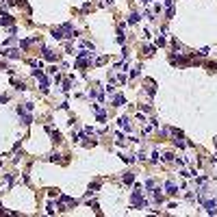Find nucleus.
<instances>
[{
    "label": "nucleus",
    "mask_w": 217,
    "mask_h": 217,
    "mask_svg": "<svg viewBox=\"0 0 217 217\" xmlns=\"http://www.w3.org/2000/svg\"><path fill=\"white\" fill-rule=\"evenodd\" d=\"M174 13H176L174 7H169V9H167V18H174Z\"/></svg>",
    "instance_id": "27"
},
{
    "label": "nucleus",
    "mask_w": 217,
    "mask_h": 217,
    "mask_svg": "<svg viewBox=\"0 0 217 217\" xmlns=\"http://www.w3.org/2000/svg\"><path fill=\"white\" fill-rule=\"evenodd\" d=\"M152 163H159V152H157V150L152 152Z\"/></svg>",
    "instance_id": "24"
},
{
    "label": "nucleus",
    "mask_w": 217,
    "mask_h": 217,
    "mask_svg": "<svg viewBox=\"0 0 217 217\" xmlns=\"http://www.w3.org/2000/svg\"><path fill=\"white\" fill-rule=\"evenodd\" d=\"M4 182H7V187L13 185V174H7V176H4Z\"/></svg>",
    "instance_id": "17"
},
{
    "label": "nucleus",
    "mask_w": 217,
    "mask_h": 217,
    "mask_svg": "<svg viewBox=\"0 0 217 217\" xmlns=\"http://www.w3.org/2000/svg\"><path fill=\"white\" fill-rule=\"evenodd\" d=\"M61 89H63V91H70V89H72V78L63 80V87H61Z\"/></svg>",
    "instance_id": "14"
},
{
    "label": "nucleus",
    "mask_w": 217,
    "mask_h": 217,
    "mask_svg": "<svg viewBox=\"0 0 217 217\" xmlns=\"http://www.w3.org/2000/svg\"><path fill=\"white\" fill-rule=\"evenodd\" d=\"M204 182H206V176H198L196 178V185H204Z\"/></svg>",
    "instance_id": "20"
},
{
    "label": "nucleus",
    "mask_w": 217,
    "mask_h": 217,
    "mask_svg": "<svg viewBox=\"0 0 217 217\" xmlns=\"http://www.w3.org/2000/svg\"><path fill=\"white\" fill-rule=\"evenodd\" d=\"M107 61H109V57H98L96 59V65H102V63H107Z\"/></svg>",
    "instance_id": "19"
},
{
    "label": "nucleus",
    "mask_w": 217,
    "mask_h": 217,
    "mask_svg": "<svg viewBox=\"0 0 217 217\" xmlns=\"http://www.w3.org/2000/svg\"><path fill=\"white\" fill-rule=\"evenodd\" d=\"M204 208H206L208 215H217V200H206V202H204Z\"/></svg>",
    "instance_id": "4"
},
{
    "label": "nucleus",
    "mask_w": 217,
    "mask_h": 217,
    "mask_svg": "<svg viewBox=\"0 0 217 217\" xmlns=\"http://www.w3.org/2000/svg\"><path fill=\"white\" fill-rule=\"evenodd\" d=\"M7 100H9L7 93H0V104H2V102H7Z\"/></svg>",
    "instance_id": "26"
},
{
    "label": "nucleus",
    "mask_w": 217,
    "mask_h": 217,
    "mask_svg": "<svg viewBox=\"0 0 217 217\" xmlns=\"http://www.w3.org/2000/svg\"><path fill=\"white\" fill-rule=\"evenodd\" d=\"M117 80H120V85H124V83H126V74H120Z\"/></svg>",
    "instance_id": "25"
},
{
    "label": "nucleus",
    "mask_w": 217,
    "mask_h": 217,
    "mask_svg": "<svg viewBox=\"0 0 217 217\" xmlns=\"http://www.w3.org/2000/svg\"><path fill=\"white\" fill-rule=\"evenodd\" d=\"M146 83H148V87H146V91H148V96H150V98H152V96H154V93H157V85H154V80H150V78H148Z\"/></svg>",
    "instance_id": "7"
},
{
    "label": "nucleus",
    "mask_w": 217,
    "mask_h": 217,
    "mask_svg": "<svg viewBox=\"0 0 217 217\" xmlns=\"http://www.w3.org/2000/svg\"><path fill=\"white\" fill-rule=\"evenodd\" d=\"M141 2H143V4H148V2H152V0H141Z\"/></svg>",
    "instance_id": "31"
},
{
    "label": "nucleus",
    "mask_w": 217,
    "mask_h": 217,
    "mask_svg": "<svg viewBox=\"0 0 217 217\" xmlns=\"http://www.w3.org/2000/svg\"><path fill=\"white\" fill-rule=\"evenodd\" d=\"M139 74H141V65H137V68H135V70L130 72V78H137Z\"/></svg>",
    "instance_id": "15"
},
{
    "label": "nucleus",
    "mask_w": 217,
    "mask_h": 217,
    "mask_svg": "<svg viewBox=\"0 0 217 217\" xmlns=\"http://www.w3.org/2000/svg\"><path fill=\"white\" fill-rule=\"evenodd\" d=\"M152 198H154V202H163V193H161V189H154V193H152Z\"/></svg>",
    "instance_id": "12"
},
{
    "label": "nucleus",
    "mask_w": 217,
    "mask_h": 217,
    "mask_svg": "<svg viewBox=\"0 0 217 217\" xmlns=\"http://www.w3.org/2000/svg\"><path fill=\"white\" fill-rule=\"evenodd\" d=\"M143 52H146L148 57H150V54H154V46H146V48H143Z\"/></svg>",
    "instance_id": "18"
},
{
    "label": "nucleus",
    "mask_w": 217,
    "mask_h": 217,
    "mask_svg": "<svg viewBox=\"0 0 217 217\" xmlns=\"http://www.w3.org/2000/svg\"><path fill=\"white\" fill-rule=\"evenodd\" d=\"M48 159L52 161V163H65V159H61V154H57V152H52Z\"/></svg>",
    "instance_id": "11"
},
{
    "label": "nucleus",
    "mask_w": 217,
    "mask_h": 217,
    "mask_svg": "<svg viewBox=\"0 0 217 217\" xmlns=\"http://www.w3.org/2000/svg\"><path fill=\"white\" fill-rule=\"evenodd\" d=\"M41 57L46 59V61H52V63H54V61L59 59V54H57V52H52L50 48H46V46H43V50H41Z\"/></svg>",
    "instance_id": "3"
},
{
    "label": "nucleus",
    "mask_w": 217,
    "mask_h": 217,
    "mask_svg": "<svg viewBox=\"0 0 217 217\" xmlns=\"http://www.w3.org/2000/svg\"><path fill=\"white\" fill-rule=\"evenodd\" d=\"M157 46H165V37H159V39H157Z\"/></svg>",
    "instance_id": "28"
},
{
    "label": "nucleus",
    "mask_w": 217,
    "mask_h": 217,
    "mask_svg": "<svg viewBox=\"0 0 217 217\" xmlns=\"http://www.w3.org/2000/svg\"><path fill=\"white\" fill-rule=\"evenodd\" d=\"M146 198H143V193H141V185H135V191H132V196H130V206L132 208H146Z\"/></svg>",
    "instance_id": "1"
},
{
    "label": "nucleus",
    "mask_w": 217,
    "mask_h": 217,
    "mask_svg": "<svg viewBox=\"0 0 217 217\" xmlns=\"http://www.w3.org/2000/svg\"><path fill=\"white\" fill-rule=\"evenodd\" d=\"M48 196L54 198V196H59V191H57V189H48Z\"/></svg>",
    "instance_id": "22"
},
{
    "label": "nucleus",
    "mask_w": 217,
    "mask_h": 217,
    "mask_svg": "<svg viewBox=\"0 0 217 217\" xmlns=\"http://www.w3.org/2000/svg\"><path fill=\"white\" fill-rule=\"evenodd\" d=\"M0 54L2 57H9V59H20V50H15V48H0Z\"/></svg>",
    "instance_id": "2"
},
{
    "label": "nucleus",
    "mask_w": 217,
    "mask_h": 217,
    "mask_svg": "<svg viewBox=\"0 0 217 217\" xmlns=\"http://www.w3.org/2000/svg\"><path fill=\"white\" fill-rule=\"evenodd\" d=\"M122 159H124V161H126V163H132V161H135V159H132V157H130V154H122Z\"/></svg>",
    "instance_id": "21"
},
{
    "label": "nucleus",
    "mask_w": 217,
    "mask_h": 217,
    "mask_svg": "<svg viewBox=\"0 0 217 217\" xmlns=\"http://www.w3.org/2000/svg\"><path fill=\"white\" fill-rule=\"evenodd\" d=\"M206 54H208V48H202V50L198 52V57H206Z\"/></svg>",
    "instance_id": "23"
},
{
    "label": "nucleus",
    "mask_w": 217,
    "mask_h": 217,
    "mask_svg": "<svg viewBox=\"0 0 217 217\" xmlns=\"http://www.w3.org/2000/svg\"><path fill=\"white\" fill-rule=\"evenodd\" d=\"M50 135H52V141H54V143H59V141H61V132H54V130H50Z\"/></svg>",
    "instance_id": "16"
},
{
    "label": "nucleus",
    "mask_w": 217,
    "mask_h": 217,
    "mask_svg": "<svg viewBox=\"0 0 217 217\" xmlns=\"http://www.w3.org/2000/svg\"><path fill=\"white\" fill-rule=\"evenodd\" d=\"M208 70H217V63H215V61H211V63H208Z\"/></svg>",
    "instance_id": "30"
},
{
    "label": "nucleus",
    "mask_w": 217,
    "mask_h": 217,
    "mask_svg": "<svg viewBox=\"0 0 217 217\" xmlns=\"http://www.w3.org/2000/svg\"><path fill=\"white\" fill-rule=\"evenodd\" d=\"M139 20H141V15H139V13H130L128 15V24H137Z\"/></svg>",
    "instance_id": "13"
},
{
    "label": "nucleus",
    "mask_w": 217,
    "mask_h": 217,
    "mask_svg": "<svg viewBox=\"0 0 217 217\" xmlns=\"http://www.w3.org/2000/svg\"><path fill=\"white\" fill-rule=\"evenodd\" d=\"M124 104H126L124 93H115V96H113V107H124Z\"/></svg>",
    "instance_id": "5"
},
{
    "label": "nucleus",
    "mask_w": 217,
    "mask_h": 217,
    "mask_svg": "<svg viewBox=\"0 0 217 217\" xmlns=\"http://www.w3.org/2000/svg\"><path fill=\"white\" fill-rule=\"evenodd\" d=\"M165 191H167L169 196H176V193H178V187L174 185V180H167V182H165Z\"/></svg>",
    "instance_id": "6"
},
{
    "label": "nucleus",
    "mask_w": 217,
    "mask_h": 217,
    "mask_svg": "<svg viewBox=\"0 0 217 217\" xmlns=\"http://www.w3.org/2000/svg\"><path fill=\"white\" fill-rule=\"evenodd\" d=\"M117 122H120V128H124V130H130V128H132V124H130L128 117H120Z\"/></svg>",
    "instance_id": "8"
},
{
    "label": "nucleus",
    "mask_w": 217,
    "mask_h": 217,
    "mask_svg": "<svg viewBox=\"0 0 217 217\" xmlns=\"http://www.w3.org/2000/svg\"><path fill=\"white\" fill-rule=\"evenodd\" d=\"M122 180H124L126 185H130V182H135V174H132V171H126V174L122 176Z\"/></svg>",
    "instance_id": "10"
},
{
    "label": "nucleus",
    "mask_w": 217,
    "mask_h": 217,
    "mask_svg": "<svg viewBox=\"0 0 217 217\" xmlns=\"http://www.w3.org/2000/svg\"><path fill=\"white\" fill-rule=\"evenodd\" d=\"M39 89H41V91L43 93H48V78H46V76H39Z\"/></svg>",
    "instance_id": "9"
},
{
    "label": "nucleus",
    "mask_w": 217,
    "mask_h": 217,
    "mask_svg": "<svg viewBox=\"0 0 217 217\" xmlns=\"http://www.w3.org/2000/svg\"><path fill=\"white\" fill-rule=\"evenodd\" d=\"M165 161H174V154H171V152H165Z\"/></svg>",
    "instance_id": "29"
}]
</instances>
